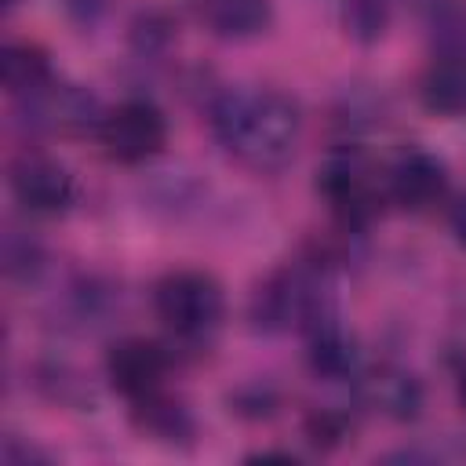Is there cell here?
<instances>
[{"label":"cell","instance_id":"1","mask_svg":"<svg viewBox=\"0 0 466 466\" xmlns=\"http://www.w3.org/2000/svg\"><path fill=\"white\" fill-rule=\"evenodd\" d=\"M211 131L229 157L269 175L291 164L302 135V113L284 91L229 87L211 106Z\"/></svg>","mask_w":466,"mask_h":466},{"label":"cell","instance_id":"2","mask_svg":"<svg viewBox=\"0 0 466 466\" xmlns=\"http://www.w3.org/2000/svg\"><path fill=\"white\" fill-rule=\"evenodd\" d=\"M331 313L335 306L317 266H284L266 284H258L251 299V320L255 328H266V331H284V328L309 331L317 320Z\"/></svg>","mask_w":466,"mask_h":466},{"label":"cell","instance_id":"3","mask_svg":"<svg viewBox=\"0 0 466 466\" xmlns=\"http://www.w3.org/2000/svg\"><path fill=\"white\" fill-rule=\"evenodd\" d=\"M157 317L182 339H204L218 328L226 313V295L218 280L204 269H175L153 291Z\"/></svg>","mask_w":466,"mask_h":466},{"label":"cell","instance_id":"4","mask_svg":"<svg viewBox=\"0 0 466 466\" xmlns=\"http://www.w3.org/2000/svg\"><path fill=\"white\" fill-rule=\"evenodd\" d=\"M317 189L328 197L335 218L342 222V229H364L382 204V193L375 186V171L368 164V157L360 149H335L317 178Z\"/></svg>","mask_w":466,"mask_h":466},{"label":"cell","instance_id":"5","mask_svg":"<svg viewBox=\"0 0 466 466\" xmlns=\"http://www.w3.org/2000/svg\"><path fill=\"white\" fill-rule=\"evenodd\" d=\"M98 138L106 146V157L116 164H142L157 157L167 142V120L164 113L146 98H127L116 109L106 113Z\"/></svg>","mask_w":466,"mask_h":466},{"label":"cell","instance_id":"6","mask_svg":"<svg viewBox=\"0 0 466 466\" xmlns=\"http://www.w3.org/2000/svg\"><path fill=\"white\" fill-rule=\"evenodd\" d=\"M7 182L11 193L22 208H29L33 215H62L69 211L76 186L73 175L47 153L40 149H22L11 164H7Z\"/></svg>","mask_w":466,"mask_h":466},{"label":"cell","instance_id":"7","mask_svg":"<svg viewBox=\"0 0 466 466\" xmlns=\"http://www.w3.org/2000/svg\"><path fill=\"white\" fill-rule=\"evenodd\" d=\"M106 120L98 98L80 84H44L40 91L25 95V124L36 131L58 135H84L98 131Z\"/></svg>","mask_w":466,"mask_h":466},{"label":"cell","instance_id":"8","mask_svg":"<svg viewBox=\"0 0 466 466\" xmlns=\"http://www.w3.org/2000/svg\"><path fill=\"white\" fill-rule=\"evenodd\" d=\"M106 375L116 393H124L127 400H142L164 390L167 353L149 339H120L106 353Z\"/></svg>","mask_w":466,"mask_h":466},{"label":"cell","instance_id":"9","mask_svg":"<svg viewBox=\"0 0 466 466\" xmlns=\"http://www.w3.org/2000/svg\"><path fill=\"white\" fill-rule=\"evenodd\" d=\"M448 193L444 164L426 149H408L386 175V197L404 211H430Z\"/></svg>","mask_w":466,"mask_h":466},{"label":"cell","instance_id":"10","mask_svg":"<svg viewBox=\"0 0 466 466\" xmlns=\"http://www.w3.org/2000/svg\"><path fill=\"white\" fill-rule=\"evenodd\" d=\"M204 25L222 40H248L269 29L273 0H197Z\"/></svg>","mask_w":466,"mask_h":466},{"label":"cell","instance_id":"11","mask_svg":"<svg viewBox=\"0 0 466 466\" xmlns=\"http://www.w3.org/2000/svg\"><path fill=\"white\" fill-rule=\"evenodd\" d=\"M419 95L437 116H466V55H433Z\"/></svg>","mask_w":466,"mask_h":466},{"label":"cell","instance_id":"12","mask_svg":"<svg viewBox=\"0 0 466 466\" xmlns=\"http://www.w3.org/2000/svg\"><path fill=\"white\" fill-rule=\"evenodd\" d=\"M131 422H135L146 437L164 441V444H182V441L193 437V419H189V411H186L175 397H167L164 390H157V393H149V397H142V400H131Z\"/></svg>","mask_w":466,"mask_h":466},{"label":"cell","instance_id":"13","mask_svg":"<svg viewBox=\"0 0 466 466\" xmlns=\"http://www.w3.org/2000/svg\"><path fill=\"white\" fill-rule=\"evenodd\" d=\"M0 80L11 95L25 98L33 91H40L44 84H51V62H47V51L40 44H29V40H15V44H4L0 51Z\"/></svg>","mask_w":466,"mask_h":466},{"label":"cell","instance_id":"14","mask_svg":"<svg viewBox=\"0 0 466 466\" xmlns=\"http://www.w3.org/2000/svg\"><path fill=\"white\" fill-rule=\"evenodd\" d=\"M364 397L390 419H415L422 408V390L415 375L400 368H379L371 379H364Z\"/></svg>","mask_w":466,"mask_h":466},{"label":"cell","instance_id":"15","mask_svg":"<svg viewBox=\"0 0 466 466\" xmlns=\"http://www.w3.org/2000/svg\"><path fill=\"white\" fill-rule=\"evenodd\" d=\"M433 55H466V0H441L430 11Z\"/></svg>","mask_w":466,"mask_h":466},{"label":"cell","instance_id":"16","mask_svg":"<svg viewBox=\"0 0 466 466\" xmlns=\"http://www.w3.org/2000/svg\"><path fill=\"white\" fill-rule=\"evenodd\" d=\"M393 4L397 0H346L342 7V25L353 40H379L390 25V15H393Z\"/></svg>","mask_w":466,"mask_h":466},{"label":"cell","instance_id":"17","mask_svg":"<svg viewBox=\"0 0 466 466\" xmlns=\"http://www.w3.org/2000/svg\"><path fill=\"white\" fill-rule=\"evenodd\" d=\"M40 248L29 237H18L15 229L4 237V269L11 280H33L40 273Z\"/></svg>","mask_w":466,"mask_h":466},{"label":"cell","instance_id":"18","mask_svg":"<svg viewBox=\"0 0 466 466\" xmlns=\"http://www.w3.org/2000/svg\"><path fill=\"white\" fill-rule=\"evenodd\" d=\"M131 36H135V44H138L142 55H146V51H157V47H164V44L171 40V22H167L160 11H146V15H138Z\"/></svg>","mask_w":466,"mask_h":466},{"label":"cell","instance_id":"19","mask_svg":"<svg viewBox=\"0 0 466 466\" xmlns=\"http://www.w3.org/2000/svg\"><path fill=\"white\" fill-rule=\"evenodd\" d=\"M66 11L76 25H95L106 11V0H66Z\"/></svg>","mask_w":466,"mask_h":466},{"label":"cell","instance_id":"20","mask_svg":"<svg viewBox=\"0 0 466 466\" xmlns=\"http://www.w3.org/2000/svg\"><path fill=\"white\" fill-rule=\"evenodd\" d=\"M0 459L7 462V466H18V462H29V459H47L44 451H36V448H18V441L15 437H7L4 441V448H0Z\"/></svg>","mask_w":466,"mask_h":466},{"label":"cell","instance_id":"21","mask_svg":"<svg viewBox=\"0 0 466 466\" xmlns=\"http://www.w3.org/2000/svg\"><path fill=\"white\" fill-rule=\"evenodd\" d=\"M448 226H451V233H455V240L466 248V193L455 197V204H451V211H448Z\"/></svg>","mask_w":466,"mask_h":466},{"label":"cell","instance_id":"22","mask_svg":"<svg viewBox=\"0 0 466 466\" xmlns=\"http://www.w3.org/2000/svg\"><path fill=\"white\" fill-rule=\"evenodd\" d=\"M459 400H462V408H466V371H462V379H459Z\"/></svg>","mask_w":466,"mask_h":466},{"label":"cell","instance_id":"23","mask_svg":"<svg viewBox=\"0 0 466 466\" xmlns=\"http://www.w3.org/2000/svg\"><path fill=\"white\" fill-rule=\"evenodd\" d=\"M15 4H18V0H4V7H15Z\"/></svg>","mask_w":466,"mask_h":466}]
</instances>
